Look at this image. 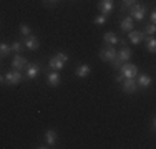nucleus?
Masks as SVG:
<instances>
[{
    "mask_svg": "<svg viewBox=\"0 0 156 149\" xmlns=\"http://www.w3.org/2000/svg\"><path fill=\"white\" fill-rule=\"evenodd\" d=\"M91 71V68H90V65H87V63H83V65H80L78 68L75 70V74L78 78H87L88 74H90Z\"/></svg>",
    "mask_w": 156,
    "mask_h": 149,
    "instance_id": "18",
    "label": "nucleus"
},
{
    "mask_svg": "<svg viewBox=\"0 0 156 149\" xmlns=\"http://www.w3.org/2000/svg\"><path fill=\"white\" fill-rule=\"evenodd\" d=\"M131 55H133V51H131V48H129V47H123V48H120V51H116V57L120 58L123 63L129 61Z\"/></svg>",
    "mask_w": 156,
    "mask_h": 149,
    "instance_id": "15",
    "label": "nucleus"
},
{
    "mask_svg": "<svg viewBox=\"0 0 156 149\" xmlns=\"http://www.w3.org/2000/svg\"><path fill=\"white\" fill-rule=\"evenodd\" d=\"M106 20H108V17H106V15H103V13H100V15H96V17L93 18V23L95 25H105Z\"/></svg>",
    "mask_w": 156,
    "mask_h": 149,
    "instance_id": "23",
    "label": "nucleus"
},
{
    "mask_svg": "<svg viewBox=\"0 0 156 149\" xmlns=\"http://www.w3.org/2000/svg\"><path fill=\"white\" fill-rule=\"evenodd\" d=\"M27 65H28L27 58H23L22 55H15L13 60H12V66H13V70H17V71H23V70L27 68Z\"/></svg>",
    "mask_w": 156,
    "mask_h": 149,
    "instance_id": "12",
    "label": "nucleus"
},
{
    "mask_svg": "<svg viewBox=\"0 0 156 149\" xmlns=\"http://www.w3.org/2000/svg\"><path fill=\"white\" fill-rule=\"evenodd\" d=\"M9 53H12V48L9 43H0V58L9 57Z\"/></svg>",
    "mask_w": 156,
    "mask_h": 149,
    "instance_id": "20",
    "label": "nucleus"
},
{
    "mask_svg": "<svg viewBox=\"0 0 156 149\" xmlns=\"http://www.w3.org/2000/svg\"><path fill=\"white\" fill-rule=\"evenodd\" d=\"M144 48L148 53H154L156 51V38L153 35H146L144 36Z\"/></svg>",
    "mask_w": 156,
    "mask_h": 149,
    "instance_id": "14",
    "label": "nucleus"
},
{
    "mask_svg": "<svg viewBox=\"0 0 156 149\" xmlns=\"http://www.w3.org/2000/svg\"><path fill=\"white\" fill-rule=\"evenodd\" d=\"M135 2H136V0H135Z\"/></svg>",
    "mask_w": 156,
    "mask_h": 149,
    "instance_id": "34",
    "label": "nucleus"
},
{
    "mask_svg": "<svg viewBox=\"0 0 156 149\" xmlns=\"http://www.w3.org/2000/svg\"><path fill=\"white\" fill-rule=\"evenodd\" d=\"M144 36H146V35H144L143 30H129V32H128V40L133 45H140L144 40Z\"/></svg>",
    "mask_w": 156,
    "mask_h": 149,
    "instance_id": "11",
    "label": "nucleus"
},
{
    "mask_svg": "<svg viewBox=\"0 0 156 149\" xmlns=\"http://www.w3.org/2000/svg\"><path fill=\"white\" fill-rule=\"evenodd\" d=\"M57 2H58V0H43V3H45L47 7H53Z\"/></svg>",
    "mask_w": 156,
    "mask_h": 149,
    "instance_id": "27",
    "label": "nucleus"
},
{
    "mask_svg": "<svg viewBox=\"0 0 156 149\" xmlns=\"http://www.w3.org/2000/svg\"><path fill=\"white\" fill-rule=\"evenodd\" d=\"M35 147H38V149H45V147H48V146H45V144H38V146H35Z\"/></svg>",
    "mask_w": 156,
    "mask_h": 149,
    "instance_id": "32",
    "label": "nucleus"
},
{
    "mask_svg": "<svg viewBox=\"0 0 156 149\" xmlns=\"http://www.w3.org/2000/svg\"><path fill=\"white\" fill-rule=\"evenodd\" d=\"M118 43H121L123 47H128V40H126V38H121V36L118 38Z\"/></svg>",
    "mask_w": 156,
    "mask_h": 149,
    "instance_id": "29",
    "label": "nucleus"
},
{
    "mask_svg": "<svg viewBox=\"0 0 156 149\" xmlns=\"http://www.w3.org/2000/svg\"><path fill=\"white\" fill-rule=\"evenodd\" d=\"M45 143L48 144V146H55V144H57V131L47 129L45 131Z\"/></svg>",
    "mask_w": 156,
    "mask_h": 149,
    "instance_id": "19",
    "label": "nucleus"
},
{
    "mask_svg": "<svg viewBox=\"0 0 156 149\" xmlns=\"http://www.w3.org/2000/svg\"><path fill=\"white\" fill-rule=\"evenodd\" d=\"M66 61H68V55L63 53V51H58L57 55H53V57L48 60V68L55 70V71H60L63 66H65Z\"/></svg>",
    "mask_w": 156,
    "mask_h": 149,
    "instance_id": "1",
    "label": "nucleus"
},
{
    "mask_svg": "<svg viewBox=\"0 0 156 149\" xmlns=\"http://www.w3.org/2000/svg\"><path fill=\"white\" fill-rule=\"evenodd\" d=\"M143 32H144V35H154V33H156V27H154V23H150V25H146Z\"/></svg>",
    "mask_w": 156,
    "mask_h": 149,
    "instance_id": "25",
    "label": "nucleus"
},
{
    "mask_svg": "<svg viewBox=\"0 0 156 149\" xmlns=\"http://www.w3.org/2000/svg\"><path fill=\"white\" fill-rule=\"evenodd\" d=\"M100 58H101L103 61L111 63L115 58H116V50H115V47H111V45H105V47L100 50Z\"/></svg>",
    "mask_w": 156,
    "mask_h": 149,
    "instance_id": "5",
    "label": "nucleus"
},
{
    "mask_svg": "<svg viewBox=\"0 0 156 149\" xmlns=\"http://www.w3.org/2000/svg\"><path fill=\"white\" fill-rule=\"evenodd\" d=\"M22 80H23V74H22V71H17V70L7 71L3 74V83H5L7 86H17Z\"/></svg>",
    "mask_w": 156,
    "mask_h": 149,
    "instance_id": "2",
    "label": "nucleus"
},
{
    "mask_svg": "<svg viewBox=\"0 0 156 149\" xmlns=\"http://www.w3.org/2000/svg\"><path fill=\"white\" fill-rule=\"evenodd\" d=\"M133 27H135V23H133V18L131 17H123L120 22V28L123 30V32L128 33L129 30H133Z\"/></svg>",
    "mask_w": 156,
    "mask_h": 149,
    "instance_id": "17",
    "label": "nucleus"
},
{
    "mask_svg": "<svg viewBox=\"0 0 156 149\" xmlns=\"http://www.w3.org/2000/svg\"><path fill=\"white\" fill-rule=\"evenodd\" d=\"M121 65H123V61H121V60H120V58H118V57H116V58H115V60H113V61H111V66H113V68H115V70H120V66H121Z\"/></svg>",
    "mask_w": 156,
    "mask_h": 149,
    "instance_id": "26",
    "label": "nucleus"
},
{
    "mask_svg": "<svg viewBox=\"0 0 156 149\" xmlns=\"http://www.w3.org/2000/svg\"><path fill=\"white\" fill-rule=\"evenodd\" d=\"M135 81H136L138 89H146V88H150V85H151V76L146 73H138L135 78Z\"/></svg>",
    "mask_w": 156,
    "mask_h": 149,
    "instance_id": "8",
    "label": "nucleus"
},
{
    "mask_svg": "<svg viewBox=\"0 0 156 149\" xmlns=\"http://www.w3.org/2000/svg\"><path fill=\"white\" fill-rule=\"evenodd\" d=\"M123 80H125V76H123V74L120 73V74H118V76H116V81H118V83H121V81H123Z\"/></svg>",
    "mask_w": 156,
    "mask_h": 149,
    "instance_id": "30",
    "label": "nucleus"
},
{
    "mask_svg": "<svg viewBox=\"0 0 156 149\" xmlns=\"http://www.w3.org/2000/svg\"><path fill=\"white\" fill-rule=\"evenodd\" d=\"M154 124H156L154 118H151V131H153V133H154Z\"/></svg>",
    "mask_w": 156,
    "mask_h": 149,
    "instance_id": "31",
    "label": "nucleus"
},
{
    "mask_svg": "<svg viewBox=\"0 0 156 149\" xmlns=\"http://www.w3.org/2000/svg\"><path fill=\"white\" fill-rule=\"evenodd\" d=\"M129 17L133 20H138V22H143L144 17H146V5L144 3H135V5L129 9Z\"/></svg>",
    "mask_w": 156,
    "mask_h": 149,
    "instance_id": "3",
    "label": "nucleus"
},
{
    "mask_svg": "<svg viewBox=\"0 0 156 149\" xmlns=\"http://www.w3.org/2000/svg\"><path fill=\"white\" fill-rule=\"evenodd\" d=\"M135 0H121V7H120V10L121 12H129V9H131L133 5H135Z\"/></svg>",
    "mask_w": 156,
    "mask_h": 149,
    "instance_id": "22",
    "label": "nucleus"
},
{
    "mask_svg": "<svg viewBox=\"0 0 156 149\" xmlns=\"http://www.w3.org/2000/svg\"><path fill=\"white\" fill-rule=\"evenodd\" d=\"M60 81H62V76H60V73H58V71L50 70V71L47 73V85H48V86L57 88L58 85H60Z\"/></svg>",
    "mask_w": 156,
    "mask_h": 149,
    "instance_id": "10",
    "label": "nucleus"
},
{
    "mask_svg": "<svg viewBox=\"0 0 156 149\" xmlns=\"http://www.w3.org/2000/svg\"><path fill=\"white\" fill-rule=\"evenodd\" d=\"M121 89H123L125 93H128V95H133V93H136V91H138L136 81L133 80V78H125V80L121 81Z\"/></svg>",
    "mask_w": 156,
    "mask_h": 149,
    "instance_id": "9",
    "label": "nucleus"
},
{
    "mask_svg": "<svg viewBox=\"0 0 156 149\" xmlns=\"http://www.w3.org/2000/svg\"><path fill=\"white\" fill-rule=\"evenodd\" d=\"M0 85H3V76L0 74Z\"/></svg>",
    "mask_w": 156,
    "mask_h": 149,
    "instance_id": "33",
    "label": "nucleus"
},
{
    "mask_svg": "<svg viewBox=\"0 0 156 149\" xmlns=\"http://www.w3.org/2000/svg\"><path fill=\"white\" fill-rule=\"evenodd\" d=\"M118 38H120V36H118L115 32H106L105 35H103V42H105V45H111V47H115V45L118 43Z\"/></svg>",
    "mask_w": 156,
    "mask_h": 149,
    "instance_id": "16",
    "label": "nucleus"
},
{
    "mask_svg": "<svg viewBox=\"0 0 156 149\" xmlns=\"http://www.w3.org/2000/svg\"><path fill=\"white\" fill-rule=\"evenodd\" d=\"M40 71H42V65H38V63H28L27 68H25V78L27 80H35Z\"/></svg>",
    "mask_w": 156,
    "mask_h": 149,
    "instance_id": "7",
    "label": "nucleus"
},
{
    "mask_svg": "<svg viewBox=\"0 0 156 149\" xmlns=\"http://www.w3.org/2000/svg\"><path fill=\"white\" fill-rule=\"evenodd\" d=\"M10 48H12V51H15V53H22V51L25 50L23 42H22V40H17V42H13L12 45H10Z\"/></svg>",
    "mask_w": 156,
    "mask_h": 149,
    "instance_id": "21",
    "label": "nucleus"
},
{
    "mask_svg": "<svg viewBox=\"0 0 156 149\" xmlns=\"http://www.w3.org/2000/svg\"><path fill=\"white\" fill-rule=\"evenodd\" d=\"M156 22V12L154 10H151V13H150V23H154Z\"/></svg>",
    "mask_w": 156,
    "mask_h": 149,
    "instance_id": "28",
    "label": "nucleus"
},
{
    "mask_svg": "<svg viewBox=\"0 0 156 149\" xmlns=\"http://www.w3.org/2000/svg\"><path fill=\"white\" fill-rule=\"evenodd\" d=\"M32 33V30H30V27H28L27 23H22L20 25V35L22 36H28Z\"/></svg>",
    "mask_w": 156,
    "mask_h": 149,
    "instance_id": "24",
    "label": "nucleus"
},
{
    "mask_svg": "<svg viewBox=\"0 0 156 149\" xmlns=\"http://www.w3.org/2000/svg\"><path fill=\"white\" fill-rule=\"evenodd\" d=\"M120 73L123 74L125 78H133V80H135L136 74L140 73V70H138V66H136V65L126 61V63H123V65L120 66Z\"/></svg>",
    "mask_w": 156,
    "mask_h": 149,
    "instance_id": "4",
    "label": "nucleus"
},
{
    "mask_svg": "<svg viewBox=\"0 0 156 149\" xmlns=\"http://www.w3.org/2000/svg\"><path fill=\"white\" fill-rule=\"evenodd\" d=\"M98 10H100V13H103V15L108 17V13L113 10V0H100L98 2Z\"/></svg>",
    "mask_w": 156,
    "mask_h": 149,
    "instance_id": "13",
    "label": "nucleus"
},
{
    "mask_svg": "<svg viewBox=\"0 0 156 149\" xmlns=\"http://www.w3.org/2000/svg\"><path fill=\"white\" fill-rule=\"evenodd\" d=\"M23 47H25V50H32V51H35V50H38V47H40V40H38V36L37 35H28V36H23Z\"/></svg>",
    "mask_w": 156,
    "mask_h": 149,
    "instance_id": "6",
    "label": "nucleus"
}]
</instances>
